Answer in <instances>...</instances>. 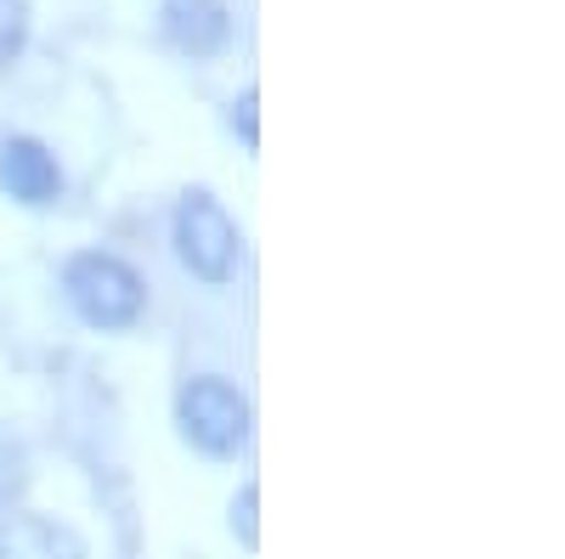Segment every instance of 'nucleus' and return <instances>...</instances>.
Returning a JSON list of instances; mask_svg holds the SVG:
<instances>
[{
	"label": "nucleus",
	"mask_w": 565,
	"mask_h": 559,
	"mask_svg": "<svg viewBox=\"0 0 565 559\" xmlns=\"http://www.w3.org/2000/svg\"><path fill=\"white\" fill-rule=\"evenodd\" d=\"M57 294L68 305V316L79 322L85 334H136L153 311V283L130 255L108 249V244H85L68 249L57 266Z\"/></svg>",
	"instance_id": "f257e3e1"
},
{
	"label": "nucleus",
	"mask_w": 565,
	"mask_h": 559,
	"mask_svg": "<svg viewBox=\"0 0 565 559\" xmlns=\"http://www.w3.org/2000/svg\"><path fill=\"white\" fill-rule=\"evenodd\" d=\"M175 441L204 463H238L255 447V401L226 373H186L170 396Z\"/></svg>",
	"instance_id": "f03ea898"
},
{
	"label": "nucleus",
	"mask_w": 565,
	"mask_h": 559,
	"mask_svg": "<svg viewBox=\"0 0 565 559\" xmlns=\"http://www.w3.org/2000/svg\"><path fill=\"white\" fill-rule=\"evenodd\" d=\"M170 255L199 289H232L244 271V232L215 186H181L170 204Z\"/></svg>",
	"instance_id": "7ed1b4c3"
},
{
	"label": "nucleus",
	"mask_w": 565,
	"mask_h": 559,
	"mask_svg": "<svg viewBox=\"0 0 565 559\" xmlns=\"http://www.w3.org/2000/svg\"><path fill=\"white\" fill-rule=\"evenodd\" d=\"M63 193H68V175L52 142H40L29 130L0 136V198H12L29 215H45L63 204Z\"/></svg>",
	"instance_id": "20e7f679"
},
{
	"label": "nucleus",
	"mask_w": 565,
	"mask_h": 559,
	"mask_svg": "<svg viewBox=\"0 0 565 559\" xmlns=\"http://www.w3.org/2000/svg\"><path fill=\"white\" fill-rule=\"evenodd\" d=\"M159 40L186 63H221L238 40L232 0H159Z\"/></svg>",
	"instance_id": "39448f33"
},
{
	"label": "nucleus",
	"mask_w": 565,
	"mask_h": 559,
	"mask_svg": "<svg viewBox=\"0 0 565 559\" xmlns=\"http://www.w3.org/2000/svg\"><path fill=\"white\" fill-rule=\"evenodd\" d=\"M0 559H90V548L68 520L18 508V515L0 520Z\"/></svg>",
	"instance_id": "423d86ee"
},
{
	"label": "nucleus",
	"mask_w": 565,
	"mask_h": 559,
	"mask_svg": "<svg viewBox=\"0 0 565 559\" xmlns=\"http://www.w3.org/2000/svg\"><path fill=\"white\" fill-rule=\"evenodd\" d=\"M29 486H34V452L7 418H0V520L29 508Z\"/></svg>",
	"instance_id": "0eeeda50"
},
{
	"label": "nucleus",
	"mask_w": 565,
	"mask_h": 559,
	"mask_svg": "<svg viewBox=\"0 0 565 559\" xmlns=\"http://www.w3.org/2000/svg\"><path fill=\"white\" fill-rule=\"evenodd\" d=\"M34 45V0H0V74H12Z\"/></svg>",
	"instance_id": "6e6552de"
},
{
	"label": "nucleus",
	"mask_w": 565,
	"mask_h": 559,
	"mask_svg": "<svg viewBox=\"0 0 565 559\" xmlns=\"http://www.w3.org/2000/svg\"><path fill=\"white\" fill-rule=\"evenodd\" d=\"M226 526H232V537H238L244 553L260 548V486H255V481H244L238 492H232V503H226Z\"/></svg>",
	"instance_id": "1a4fd4ad"
},
{
	"label": "nucleus",
	"mask_w": 565,
	"mask_h": 559,
	"mask_svg": "<svg viewBox=\"0 0 565 559\" xmlns=\"http://www.w3.org/2000/svg\"><path fill=\"white\" fill-rule=\"evenodd\" d=\"M255 108H260V90H255V85H244L238 97L226 103V130L238 136V142H244L249 153L260 148V114H255Z\"/></svg>",
	"instance_id": "9d476101"
}]
</instances>
